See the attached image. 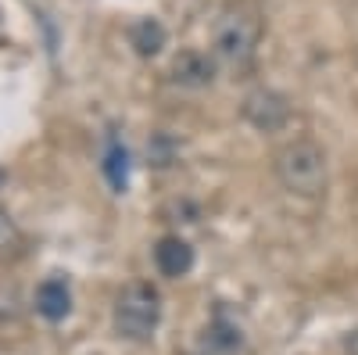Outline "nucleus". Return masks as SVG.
Wrapping results in <instances>:
<instances>
[{
  "label": "nucleus",
  "instance_id": "9d476101",
  "mask_svg": "<svg viewBox=\"0 0 358 355\" xmlns=\"http://www.w3.org/2000/svg\"><path fill=\"white\" fill-rule=\"evenodd\" d=\"M22 244H25V237L15 226V219L8 212H0V258H18L22 255Z\"/></svg>",
  "mask_w": 358,
  "mask_h": 355
},
{
  "label": "nucleus",
  "instance_id": "f257e3e1",
  "mask_svg": "<svg viewBox=\"0 0 358 355\" xmlns=\"http://www.w3.org/2000/svg\"><path fill=\"white\" fill-rule=\"evenodd\" d=\"M276 176L280 183L297 194V197H319L330 180V169H326V151L315 140H290L276 151Z\"/></svg>",
  "mask_w": 358,
  "mask_h": 355
},
{
  "label": "nucleus",
  "instance_id": "7ed1b4c3",
  "mask_svg": "<svg viewBox=\"0 0 358 355\" xmlns=\"http://www.w3.org/2000/svg\"><path fill=\"white\" fill-rule=\"evenodd\" d=\"M258 40H262V22L248 8H229L215 22V54L233 69L251 62Z\"/></svg>",
  "mask_w": 358,
  "mask_h": 355
},
{
  "label": "nucleus",
  "instance_id": "6e6552de",
  "mask_svg": "<svg viewBox=\"0 0 358 355\" xmlns=\"http://www.w3.org/2000/svg\"><path fill=\"white\" fill-rule=\"evenodd\" d=\"M129 40H133L136 54L151 57V54H158V50L165 47V29H162V22H155V18H143V22H136V25L129 29Z\"/></svg>",
  "mask_w": 358,
  "mask_h": 355
},
{
  "label": "nucleus",
  "instance_id": "39448f33",
  "mask_svg": "<svg viewBox=\"0 0 358 355\" xmlns=\"http://www.w3.org/2000/svg\"><path fill=\"white\" fill-rule=\"evenodd\" d=\"M155 265L162 277H187L194 270V248L187 241H179V237H162L158 248H155Z\"/></svg>",
  "mask_w": 358,
  "mask_h": 355
},
{
  "label": "nucleus",
  "instance_id": "423d86ee",
  "mask_svg": "<svg viewBox=\"0 0 358 355\" xmlns=\"http://www.w3.org/2000/svg\"><path fill=\"white\" fill-rule=\"evenodd\" d=\"M212 72H215V65L201 50H183L172 62V83H179V86H204V83H212Z\"/></svg>",
  "mask_w": 358,
  "mask_h": 355
},
{
  "label": "nucleus",
  "instance_id": "1a4fd4ad",
  "mask_svg": "<svg viewBox=\"0 0 358 355\" xmlns=\"http://www.w3.org/2000/svg\"><path fill=\"white\" fill-rule=\"evenodd\" d=\"M104 176H108V183L115 190H126V183H129V155H126L122 144H111L108 147V155H104Z\"/></svg>",
  "mask_w": 358,
  "mask_h": 355
},
{
  "label": "nucleus",
  "instance_id": "20e7f679",
  "mask_svg": "<svg viewBox=\"0 0 358 355\" xmlns=\"http://www.w3.org/2000/svg\"><path fill=\"white\" fill-rule=\"evenodd\" d=\"M244 118H248L255 130H262V133H276V130L287 126L290 104L276 90H255V94L244 97Z\"/></svg>",
  "mask_w": 358,
  "mask_h": 355
},
{
  "label": "nucleus",
  "instance_id": "f03ea898",
  "mask_svg": "<svg viewBox=\"0 0 358 355\" xmlns=\"http://www.w3.org/2000/svg\"><path fill=\"white\" fill-rule=\"evenodd\" d=\"M158 319H162V294L158 287L133 280L118 291L115 298V330L129 337V341H147L155 337L158 330Z\"/></svg>",
  "mask_w": 358,
  "mask_h": 355
},
{
  "label": "nucleus",
  "instance_id": "0eeeda50",
  "mask_svg": "<svg viewBox=\"0 0 358 355\" xmlns=\"http://www.w3.org/2000/svg\"><path fill=\"white\" fill-rule=\"evenodd\" d=\"M36 312L43 319H65L72 312V294L65 287V280H43L40 291H36Z\"/></svg>",
  "mask_w": 358,
  "mask_h": 355
}]
</instances>
